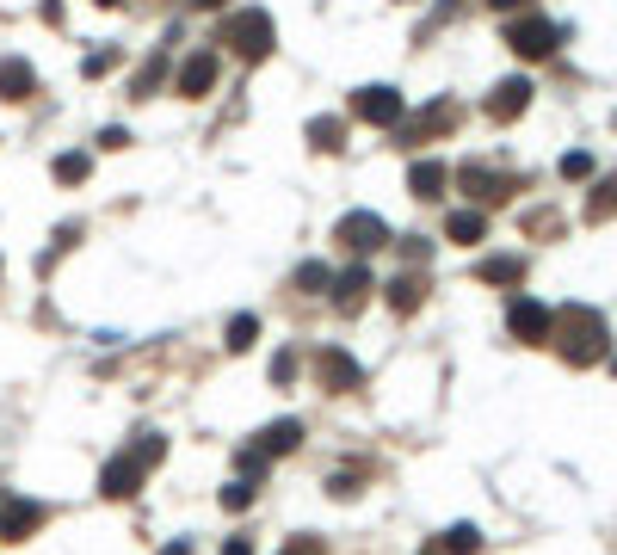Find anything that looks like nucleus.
<instances>
[{
  "mask_svg": "<svg viewBox=\"0 0 617 555\" xmlns=\"http://www.w3.org/2000/svg\"><path fill=\"white\" fill-rule=\"evenodd\" d=\"M118 68V50H93L87 62H81V74H87V81H99V74H112Z\"/></svg>",
  "mask_w": 617,
  "mask_h": 555,
  "instance_id": "7c9ffc66",
  "label": "nucleus"
},
{
  "mask_svg": "<svg viewBox=\"0 0 617 555\" xmlns=\"http://www.w3.org/2000/svg\"><path fill=\"white\" fill-rule=\"evenodd\" d=\"M340 136H346V124H340V118H315V124H309V142L321 148V155H334Z\"/></svg>",
  "mask_w": 617,
  "mask_h": 555,
  "instance_id": "a878e982",
  "label": "nucleus"
},
{
  "mask_svg": "<svg viewBox=\"0 0 617 555\" xmlns=\"http://www.w3.org/2000/svg\"><path fill=\"white\" fill-rule=\"evenodd\" d=\"M334 241H340L346 253L365 259V253H377V247L389 241V222H383L377 210H346V216H340V229H334Z\"/></svg>",
  "mask_w": 617,
  "mask_h": 555,
  "instance_id": "39448f33",
  "label": "nucleus"
},
{
  "mask_svg": "<svg viewBox=\"0 0 617 555\" xmlns=\"http://www.w3.org/2000/svg\"><path fill=\"white\" fill-rule=\"evenodd\" d=\"M303 444V420H272L260 438H253V451H260L266 463H278V457H290Z\"/></svg>",
  "mask_w": 617,
  "mask_h": 555,
  "instance_id": "2eb2a0df",
  "label": "nucleus"
},
{
  "mask_svg": "<svg viewBox=\"0 0 617 555\" xmlns=\"http://www.w3.org/2000/svg\"><path fill=\"white\" fill-rule=\"evenodd\" d=\"M587 173H593V155H580V148L562 155V179H587Z\"/></svg>",
  "mask_w": 617,
  "mask_h": 555,
  "instance_id": "2f4dec72",
  "label": "nucleus"
},
{
  "mask_svg": "<svg viewBox=\"0 0 617 555\" xmlns=\"http://www.w3.org/2000/svg\"><path fill=\"white\" fill-rule=\"evenodd\" d=\"M99 7H118V0H99Z\"/></svg>",
  "mask_w": 617,
  "mask_h": 555,
  "instance_id": "79ce46f5",
  "label": "nucleus"
},
{
  "mask_svg": "<svg viewBox=\"0 0 617 555\" xmlns=\"http://www.w3.org/2000/svg\"><path fill=\"white\" fill-rule=\"evenodd\" d=\"M420 555H445V549H439V543H432V549H420Z\"/></svg>",
  "mask_w": 617,
  "mask_h": 555,
  "instance_id": "a19ab883",
  "label": "nucleus"
},
{
  "mask_svg": "<svg viewBox=\"0 0 617 555\" xmlns=\"http://www.w3.org/2000/svg\"><path fill=\"white\" fill-rule=\"evenodd\" d=\"M253 494H260V481H247V475H235L229 488H223V512H247V506H253Z\"/></svg>",
  "mask_w": 617,
  "mask_h": 555,
  "instance_id": "bb28decb",
  "label": "nucleus"
},
{
  "mask_svg": "<svg viewBox=\"0 0 617 555\" xmlns=\"http://www.w3.org/2000/svg\"><path fill=\"white\" fill-rule=\"evenodd\" d=\"M605 216H617V179H599L587 198V222H605Z\"/></svg>",
  "mask_w": 617,
  "mask_h": 555,
  "instance_id": "5701e85b",
  "label": "nucleus"
},
{
  "mask_svg": "<svg viewBox=\"0 0 617 555\" xmlns=\"http://www.w3.org/2000/svg\"><path fill=\"white\" fill-rule=\"evenodd\" d=\"M445 185H451L445 161H414V173H408V192L414 198H445Z\"/></svg>",
  "mask_w": 617,
  "mask_h": 555,
  "instance_id": "a211bd4d",
  "label": "nucleus"
},
{
  "mask_svg": "<svg viewBox=\"0 0 617 555\" xmlns=\"http://www.w3.org/2000/svg\"><path fill=\"white\" fill-rule=\"evenodd\" d=\"M383 296H389V309H395V315H414V309L426 303V278H420V272H395Z\"/></svg>",
  "mask_w": 617,
  "mask_h": 555,
  "instance_id": "f3484780",
  "label": "nucleus"
},
{
  "mask_svg": "<svg viewBox=\"0 0 617 555\" xmlns=\"http://www.w3.org/2000/svg\"><path fill=\"white\" fill-rule=\"evenodd\" d=\"M439 549H445V555H476V549H482V531H476V525H451V531L439 537Z\"/></svg>",
  "mask_w": 617,
  "mask_h": 555,
  "instance_id": "412c9836",
  "label": "nucleus"
},
{
  "mask_svg": "<svg viewBox=\"0 0 617 555\" xmlns=\"http://www.w3.org/2000/svg\"><path fill=\"white\" fill-rule=\"evenodd\" d=\"M38 525H44L38 500H7V506H0V543H25Z\"/></svg>",
  "mask_w": 617,
  "mask_h": 555,
  "instance_id": "9b49d317",
  "label": "nucleus"
},
{
  "mask_svg": "<svg viewBox=\"0 0 617 555\" xmlns=\"http://www.w3.org/2000/svg\"><path fill=\"white\" fill-rule=\"evenodd\" d=\"M87 173H93V155H62V161H56V179H62V185H81Z\"/></svg>",
  "mask_w": 617,
  "mask_h": 555,
  "instance_id": "c85d7f7f",
  "label": "nucleus"
},
{
  "mask_svg": "<svg viewBox=\"0 0 617 555\" xmlns=\"http://www.w3.org/2000/svg\"><path fill=\"white\" fill-rule=\"evenodd\" d=\"M223 555H253V543H247V537H229V543H223Z\"/></svg>",
  "mask_w": 617,
  "mask_h": 555,
  "instance_id": "e433bc0d",
  "label": "nucleus"
},
{
  "mask_svg": "<svg viewBox=\"0 0 617 555\" xmlns=\"http://www.w3.org/2000/svg\"><path fill=\"white\" fill-rule=\"evenodd\" d=\"M457 185H463V192L476 198V204H500L506 192H513V179L494 173V167H463V173H457Z\"/></svg>",
  "mask_w": 617,
  "mask_h": 555,
  "instance_id": "4468645a",
  "label": "nucleus"
},
{
  "mask_svg": "<svg viewBox=\"0 0 617 555\" xmlns=\"http://www.w3.org/2000/svg\"><path fill=\"white\" fill-rule=\"evenodd\" d=\"M266 377H272L278 389H290V383H297V352L278 346V352H272V364H266Z\"/></svg>",
  "mask_w": 617,
  "mask_h": 555,
  "instance_id": "cd10ccee",
  "label": "nucleus"
},
{
  "mask_svg": "<svg viewBox=\"0 0 617 555\" xmlns=\"http://www.w3.org/2000/svg\"><path fill=\"white\" fill-rule=\"evenodd\" d=\"M352 118L358 124H377V130H395V124L408 118V105H402L395 87H358L352 93Z\"/></svg>",
  "mask_w": 617,
  "mask_h": 555,
  "instance_id": "423d86ee",
  "label": "nucleus"
},
{
  "mask_svg": "<svg viewBox=\"0 0 617 555\" xmlns=\"http://www.w3.org/2000/svg\"><path fill=\"white\" fill-rule=\"evenodd\" d=\"M494 7H500V13H513V7H525V0H494Z\"/></svg>",
  "mask_w": 617,
  "mask_h": 555,
  "instance_id": "58836bf2",
  "label": "nucleus"
},
{
  "mask_svg": "<svg viewBox=\"0 0 617 555\" xmlns=\"http://www.w3.org/2000/svg\"><path fill=\"white\" fill-rule=\"evenodd\" d=\"M371 290H377V284H371V266H358V259H352V266L334 278V309H340V315H358Z\"/></svg>",
  "mask_w": 617,
  "mask_h": 555,
  "instance_id": "9d476101",
  "label": "nucleus"
},
{
  "mask_svg": "<svg viewBox=\"0 0 617 555\" xmlns=\"http://www.w3.org/2000/svg\"><path fill=\"white\" fill-rule=\"evenodd\" d=\"M550 309L537 303V296H513V309H506V327H513V340H525V346H543L550 340Z\"/></svg>",
  "mask_w": 617,
  "mask_h": 555,
  "instance_id": "1a4fd4ad",
  "label": "nucleus"
},
{
  "mask_svg": "<svg viewBox=\"0 0 617 555\" xmlns=\"http://www.w3.org/2000/svg\"><path fill=\"white\" fill-rule=\"evenodd\" d=\"M216 87V56L210 50H192L186 62H179V93H186V99H204Z\"/></svg>",
  "mask_w": 617,
  "mask_h": 555,
  "instance_id": "dca6fc26",
  "label": "nucleus"
},
{
  "mask_svg": "<svg viewBox=\"0 0 617 555\" xmlns=\"http://www.w3.org/2000/svg\"><path fill=\"white\" fill-rule=\"evenodd\" d=\"M161 457H167V438H161V432H142L130 451H118L112 463L99 469V494H105V500H130V494L142 488V475H149Z\"/></svg>",
  "mask_w": 617,
  "mask_h": 555,
  "instance_id": "f03ea898",
  "label": "nucleus"
},
{
  "mask_svg": "<svg viewBox=\"0 0 617 555\" xmlns=\"http://www.w3.org/2000/svg\"><path fill=\"white\" fill-rule=\"evenodd\" d=\"M445 235H451L457 247H476V241L488 235V216H482V210H451V222H445Z\"/></svg>",
  "mask_w": 617,
  "mask_h": 555,
  "instance_id": "6ab92c4d",
  "label": "nucleus"
},
{
  "mask_svg": "<svg viewBox=\"0 0 617 555\" xmlns=\"http://www.w3.org/2000/svg\"><path fill=\"white\" fill-rule=\"evenodd\" d=\"M278 555H328V543H321V537H290Z\"/></svg>",
  "mask_w": 617,
  "mask_h": 555,
  "instance_id": "473e14b6",
  "label": "nucleus"
},
{
  "mask_svg": "<svg viewBox=\"0 0 617 555\" xmlns=\"http://www.w3.org/2000/svg\"><path fill=\"white\" fill-rule=\"evenodd\" d=\"M328 494H334V500H352V494H358V481H352V475H334V481H328Z\"/></svg>",
  "mask_w": 617,
  "mask_h": 555,
  "instance_id": "c9c22d12",
  "label": "nucleus"
},
{
  "mask_svg": "<svg viewBox=\"0 0 617 555\" xmlns=\"http://www.w3.org/2000/svg\"><path fill=\"white\" fill-rule=\"evenodd\" d=\"M402 259H408V266H426V259H432V241L408 235V241H402Z\"/></svg>",
  "mask_w": 617,
  "mask_h": 555,
  "instance_id": "72a5a7b5",
  "label": "nucleus"
},
{
  "mask_svg": "<svg viewBox=\"0 0 617 555\" xmlns=\"http://www.w3.org/2000/svg\"><path fill=\"white\" fill-rule=\"evenodd\" d=\"M99 148H130V130L112 124V130H99Z\"/></svg>",
  "mask_w": 617,
  "mask_h": 555,
  "instance_id": "f704fd0d",
  "label": "nucleus"
},
{
  "mask_svg": "<svg viewBox=\"0 0 617 555\" xmlns=\"http://www.w3.org/2000/svg\"><path fill=\"white\" fill-rule=\"evenodd\" d=\"M525 105H531V81H525V74H513V81H500V87L488 93V118H494V124H513Z\"/></svg>",
  "mask_w": 617,
  "mask_h": 555,
  "instance_id": "ddd939ff",
  "label": "nucleus"
},
{
  "mask_svg": "<svg viewBox=\"0 0 617 555\" xmlns=\"http://www.w3.org/2000/svg\"><path fill=\"white\" fill-rule=\"evenodd\" d=\"M297 290H309V296H321V290H334V272L321 266V259H303V266H297Z\"/></svg>",
  "mask_w": 617,
  "mask_h": 555,
  "instance_id": "393cba45",
  "label": "nucleus"
},
{
  "mask_svg": "<svg viewBox=\"0 0 617 555\" xmlns=\"http://www.w3.org/2000/svg\"><path fill=\"white\" fill-rule=\"evenodd\" d=\"M556 44H562V25H556V19H543V13H519L513 25H506V50L525 56V62H543Z\"/></svg>",
  "mask_w": 617,
  "mask_h": 555,
  "instance_id": "20e7f679",
  "label": "nucleus"
},
{
  "mask_svg": "<svg viewBox=\"0 0 617 555\" xmlns=\"http://www.w3.org/2000/svg\"><path fill=\"white\" fill-rule=\"evenodd\" d=\"M235 463H241V475H247V481H260V475L272 469V463H266L260 451H253V444H241V451H235Z\"/></svg>",
  "mask_w": 617,
  "mask_h": 555,
  "instance_id": "c756f323",
  "label": "nucleus"
},
{
  "mask_svg": "<svg viewBox=\"0 0 617 555\" xmlns=\"http://www.w3.org/2000/svg\"><path fill=\"white\" fill-rule=\"evenodd\" d=\"M445 130H457V105H451V99H432L426 111H414V118L395 124V136H402V142H432V136H445Z\"/></svg>",
  "mask_w": 617,
  "mask_h": 555,
  "instance_id": "6e6552de",
  "label": "nucleus"
},
{
  "mask_svg": "<svg viewBox=\"0 0 617 555\" xmlns=\"http://www.w3.org/2000/svg\"><path fill=\"white\" fill-rule=\"evenodd\" d=\"M253 340H260V315H229V340H223V346H229V352H247Z\"/></svg>",
  "mask_w": 617,
  "mask_h": 555,
  "instance_id": "b1692460",
  "label": "nucleus"
},
{
  "mask_svg": "<svg viewBox=\"0 0 617 555\" xmlns=\"http://www.w3.org/2000/svg\"><path fill=\"white\" fill-rule=\"evenodd\" d=\"M161 555H192V543H167V549H161Z\"/></svg>",
  "mask_w": 617,
  "mask_h": 555,
  "instance_id": "4c0bfd02",
  "label": "nucleus"
},
{
  "mask_svg": "<svg viewBox=\"0 0 617 555\" xmlns=\"http://www.w3.org/2000/svg\"><path fill=\"white\" fill-rule=\"evenodd\" d=\"M216 44H229V50L247 56V62H266L272 44H278L272 13H266V7H241V13H229L223 25H216Z\"/></svg>",
  "mask_w": 617,
  "mask_h": 555,
  "instance_id": "7ed1b4c3",
  "label": "nucleus"
},
{
  "mask_svg": "<svg viewBox=\"0 0 617 555\" xmlns=\"http://www.w3.org/2000/svg\"><path fill=\"white\" fill-rule=\"evenodd\" d=\"M315 383L328 389V395H352L358 383H365V370H358V358H352V352L321 346V352H315Z\"/></svg>",
  "mask_w": 617,
  "mask_h": 555,
  "instance_id": "0eeeda50",
  "label": "nucleus"
},
{
  "mask_svg": "<svg viewBox=\"0 0 617 555\" xmlns=\"http://www.w3.org/2000/svg\"><path fill=\"white\" fill-rule=\"evenodd\" d=\"M161 74H167V56L155 50L149 62H142V68H136V81H130V93H136V99H149V93L161 87Z\"/></svg>",
  "mask_w": 617,
  "mask_h": 555,
  "instance_id": "4be33fe9",
  "label": "nucleus"
},
{
  "mask_svg": "<svg viewBox=\"0 0 617 555\" xmlns=\"http://www.w3.org/2000/svg\"><path fill=\"white\" fill-rule=\"evenodd\" d=\"M476 278H482V284H519V278H525V259L494 253V259H482V266H476Z\"/></svg>",
  "mask_w": 617,
  "mask_h": 555,
  "instance_id": "aec40b11",
  "label": "nucleus"
},
{
  "mask_svg": "<svg viewBox=\"0 0 617 555\" xmlns=\"http://www.w3.org/2000/svg\"><path fill=\"white\" fill-rule=\"evenodd\" d=\"M31 93H38V68H31L25 56H0V99H7V105H25Z\"/></svg>",
  "mask_w": 617,
  "mask_h": 555,
  "instance_id": "f8f14e48",
  "label": "nucleus"
},
{
  "mask_svg": "<svg viewBox=\"0 0 617 555\" xmlns=\"http://www.w3.org/2000/svg\"><path fill=\"white\" fill-rule=\"evenodd\" d=\"M550 340L562 346V358H568V364H599V358L611 352L605 315H599V309H587V303H568V309H556V321H550Z\"/></svg>",
  "mask_w": 617,
  "mask_h": 555,
  "instance_id": "f257e3e1",
  "label": "nucleus"
},
{
  "mask_svg": "<svg viewBox=\"0 0 617 555\" xmlns=\"http://www.w3.org/2000/svg\"><path fill=\"white\" fill-rule=\"evenodd\" d=\"M192 7H229V0H192Z\"/></svg>",
  "mask_w": 617,
  "mask_h": 555,
  "instance_id": "ea45409f",
  "label": "nucleus"
}]
</instances>
